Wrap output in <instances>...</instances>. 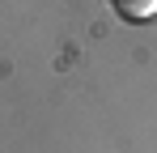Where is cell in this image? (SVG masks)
<instances>
[{
	"mask_svg": "<svg viewBox=\"0 0 157 153\" xmlns=\"http://www.w3.org/2000/svg\"><path fill=\"white\" fill-rule=\"evenodd\" d=\"M110 4H115V13L123 22H149V17H157V0H110Z\"/></svg>",
	"mask_w": 157,
	"mask_h": 153,
	"instance_id": "1",
	"label": "cell"
}]
</instances>
